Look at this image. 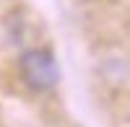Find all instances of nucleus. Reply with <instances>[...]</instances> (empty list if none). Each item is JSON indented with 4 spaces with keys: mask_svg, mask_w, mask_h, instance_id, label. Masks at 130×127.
I'll return each mask as SVG.
<instances>
[{
    "mask_svg": "<svg viewBox=\"0 0 130 127\" xmlns=\"http://www.w3.org/2000/svg\"><path fill=\"white\" fill-rule=\"evenodd\" d=\"M21 78L31 91H50L60 80V68L57 60L50 49H26L18 60Z\"/></svg>",
    "mask_w": 130,
    "mask_h": 127,
    "instance_id": "nucleus-1",
    "label": "nucleus"
}]
</instances>
